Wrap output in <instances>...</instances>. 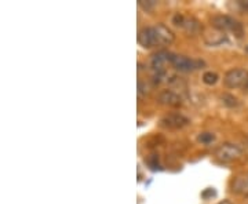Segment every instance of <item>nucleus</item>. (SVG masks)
<instances>
[{
    "instance_id": "1",
    "label": "nucleus",
    "mask_w": 248,
    "mask_h": 204,
    "mask_svg": "<svg viewBox=\"0 0 248 204\" xmlns=\"http://www.w3.org/2000/svg\"><path fill=\"white\" fill-rule=\"evenodd\" d=\"M211 25L217 31H221L223 33L225 32H232L237 37H241V36L244 35V28L241 25V22H239L237 19H234L231 16H225V14L214 16L211 18Z\"/></svg>"
},
{
    "instance_id": "2",
    "label": "nucleus",
    "mask_w": 248,
    "mask_h": 204,
    "mask_svg": "<svg viewBox=\"0 0 248 204\" xmlns=\"http://www.w3.org/2000/svg\"><path fill=\"white\" fill-rule=\"evenodd\" d=\"M214 155H215L217 159L221 160L223 163H231V161H236V160L241 159L243 149L236 143L225 142L214 151Z\"/></svg>"
},
{
    "instance_id": "3",
    "label": "nucleus",
    "mask_w": 248,
    "mask_h": 204,
    "mask_svg": "<svg viewBox=\"0 0 248 204\" xmlns=\"http://www.w3.org/2000/svg\"><path fill=\"white\" fill-rule=\"evenodd\" d=\"M223 83L228 89H240V87H246L248 83V71L246 69H231L226 72Z\"/></svg>"
},
{
    "instance_id": "4",
    "label": "nucleus",
    "mask_w": 248,
    "mask_h": 204,
    "mask_svg": "<svg viewBox=\"0 0 248 204\" xmlns=\"http://www.w3.org/2000/svg\"><path fill=\"white\" fill-rule=\"evenodd\" d=\"M171 65L179 72H192L203 68L205 63L202 60H192V58L184 57V55H174Z\"/></svg>"
},
{
    "instance_id": "5",
    "label": "nucleus",
    "mask_w": 248,
    "mask_h": 204,
    "mask_svg": "<svg viewBox=\"0 0 248 204\" xmlns=\"http://www.w3.org/2000/svg\"><path fill=\"white\" fill-rule=\"evenodd\" d=\"M161 126L170 128V130H178V128H184L190 123V120L186 116L181 115V113H170V115L164 116L161 119Z\"/></svg>"
},
{
    "instance_id": "6",
    "label": "nucleus",
    "mask_w": 248,
    "mask_h": 204,
    "mask_svg": "<svg viewBox=\"0 0 248 204\" xmlns=\"http://www.w3.org/2000/svg\"><path fill=\"white\" fill-rule=\"evenodd\" d=\"M138 43L145 47V48H152L155 46H159L157 37H156V32L153 27L142 28L138 33Z\"/></svg>"
},
{
    "instance_id": "7",
    "label": "nucleus",
    "mask_w": 248,
    "mask_h": 204,
    "mask_svg": "<svg viewBox=\"0 0 248 204\" xmlns=\"http://www.w3.org/2000/svg\"><path fill=\"white\" fill-rule=\"evenodd\" d=\"M157 102L170 108H178L182 105V98L172 90H163L157 95Z\"/></svg>"
},
{
    "instance_id": "8",
    "label": "nucleus",
    "mask_w": 248,
    "mask_h": 204,
    "mask_svg": "<svg viewBox=\"0 0 248 204\" xmlns=\"http://www.w3.org/2000/svg\"><path fill=\"white\" fill-rule=\"evenodd\" d=\"M155 28V32H156V37H157V42L160 45H171L174 40H175V35L172 33V31L167 28L163 24H159Z\"/></svg>"
},
{
    "instance_id": "9",
    "label": "nucleus",
    "mask_w": 248,
    "mask_h": 204,
    "mask_svg": "<svg viewBox=\"0 0 248 204\" xmlns=\"http://www.w3.org/2000/svg\"><path fill=\"white\" fill-rule=\"evenodd\" d=\"M174 58V54L169 53V51H159L153 55L152 58V68H153V72L155 71H166L164 69V65L167 63H171Z\"/></svg>"
},
{
    "instance_id": "10",
    "label": "nucleus",
    "mask_w": 248,
    "mask_h": 204,
    "mask_svg": "<svg viewBox=\"0 0 248 204\" xmlns=\"http://www.w3.org/2000/svg\"><path fill=\"white\" fill-rule=\"evenodd\" d=\"M232 192L240 196H248V173L240 174L232 182Z\"/></svg>"
},
{
    "instance_id": "11",
    "label": "nucleus",
    "mask_w": 248,
    "mask_h": 204,
    "mask_svg": "<svg viewBox=\"0 0 248 204\" xmlns=\"http://www.w3.org/2000/svg\"><path fill=\"white\" fill-rule=\"evenodd\" d=\"M182 29L185 31L187 35L195 36V35H199V33L202 32L203 27H202L200 21H199V19H196L195 17H186L185 24H184Z\"/></svg>"
},
{
    "instance_id": "12",
    "label": "nucleus",
    "mask_w": 248,
    "mask_h": 204,
    "mask_svg": "<svg viewBox=\"0 0 248 204\" xmlns=\"http://www.w3.org/2000/svg\"><path fill=\"white\" fill-rule=\"evenodd\" d=\"M226 42H228V37L221 31H215L213 33L205 35V43L210 46H221Z\"/></svg>"
},
{
    "instance_id": "13",
    "label": "nucleus",
    "mask_w": 248,
    "mask_h": 204,
    "mask_svg": "<svg viewBox=\"0 0 248 204\" xmlns=\"http://www.w3.org/2000/svg\"><path fill=\"white\" fill-rule=\"evenodd\" d=\"M221 99L222 104L228 108H237L240 105L239 99L234 97V95H232V94H223L221 97Z\"/></svg>"
},
{
    "instance_id": "14",
    "label": "nucleus",
    "mask_w": 248,
    "mask_h": 204,
    "mask_svg": "<svg viewBox=\"0 0 248 204\" xmlns=\"http://www.w3.org/2000/svg\"><path fill=\"white\" fill-rule=\"evenodd\" d=\"M218 75L215 73V72L213 71H208V72H205L203 75V81L205 83V84H208V86H214L217 81H218Z\"/></svg>"
},
{
    "instance_id": "15",
    "label": "nucleus",
    "mask_w": 248,
    "mask_h": 204,
    "mask_svg": "<svg viewBox=\"0 0 248 204\" xmlns=\"http://www.w3.org/2000/svg\"><path fill=\"white\" fill-rule=\"evenodd\" d=\"M197 141L203 145H210L215 141V135L213 133H202L197 137Z\"/></svg>"
},
{
    "instance_id": "16",
    "label": "nucleus",
    "mask_w": 248,
    "mask_h": 204,
    "mask_svg": "<svg viewBox=\"0 0 248 204\" xmlns=\"http://www.w3.org/2000/svg\"><path fill=\"white\" fill-rule=\"evenodd\" d=\"M185 18L186 17L184 16V14H179V13H178V14H175V16H174V18H172V22H174L177 27L182 28L184 27V24H185Z\"/></svg>"
},
{
    "instance_id": "17",
    "label": "nucleus",
    "mask_w": 248,
    "mask_h": 204,
    "mask_svg": "<svg viewBox=\"0 0 248 204\" xmlns=\"http://www.w3.org/2000/svg\"><path fill=\"white\" fill-rule=\"evenodd\" d=\"M140 6H141L143 10H146V11H151V10H153V7L156 6V1H153V0H149V1L140 0Z\"/></svg>"
},
{
    "instance_id": "18",
    "label": "nucleus",
    "mask_w": 248,
    "mask_h": 204,
    "mask_svg": "<svg viewBox=\"0 0 248 204\" xmlns=\"http://www.w3.org/2000/svg\"><path fill=\"white\" fill-rule=\"evenodd\" d=\"M138 93H140V95H146V94L149 93L148 86H146V84H143L142 81H140V83H138Z\"/></svg>"
},
{
    "instance_id": "19",
    "label": "nucleus",
    "mask_w": 248,
    "mask_h": 204,
    "mask_svg": "<svg viewBox=\"0 0 248 204\" xmlns=\"http://www.w3.org/2000/svg\"><path fill=\"white\" fill-rule=\"evenodd\" d=\"M202 196H203L204 199H210V197H214V196H215V190H214V189H211V188H207L203 193H202Z\"/></svg>"
},
{
    "instance_id": "20",
    "label": "nucleus",
    "mask_w": 248,
    "mask_h": 204,
    "mask_svg": "<svg viewBox=\"0 0 248 204\" xmlns=\"http://www.w3.org/2000/svg\"><path fill=\"white\" fill-rule=\"evenodd\" d=\"M237 4H239V7L243 10V11H247L248 13V0H239Z\"/></svg>"
},
{
    "instance_id": "21",
    "label": "nucleus",
    "mask_w": 248,
    "mask_h": 204,
    "mask_svg": "<svg viewBox=\"0 0 248 204\" xmlns=\"http://www.w3.org/2000/svg\"><path fill=\"white\" fill-rule=\"evenodd\" d=\"M218 204H233V203H231V202H228V200H225V202H221V203H218Z\"/></svg>"
},
{
    "instance_id": "22",
    "label": "nucleus",
    "mask_w": 248,
    "mask_h": 204,
    "mask_svg": "<svg viewBox=\"0 0 248 204\" xmlns=\"http://www.w3.org/2000/svg\"><path fill=\"white\" fill-rule=\"evenodd\" d=\"M246 51H247V53H248V46H246Z\"/></svg>"
},
{
    "instance_id": "23",
    "label": "nucleus",
    "mask_w": 248,
    "mask_h": 204,
    "mask_svg": "<svg viewBox=\"0 0 248 204\" xmlns=\"http://www.w3.org/2000/svg\"><path fill=\"white\" fill-rule=\"evenodd\" d=\"M246 87H247V89H248V83H247V86H246Z\"/></svg>"
},
{
    "instance_id": "24",
    "label": "nucleus",
    "mask_w": 248,
    "mask_h": 204,
    "mask_svg": "<svg viewBox=\"0 0 248 204\" xmlns=\"http://www.w3.org/2000/svg\"><path fill=\"white\" fill-rule=\"evenodd\" d=\"M247 143H248V137H247Z\"/></svg>"
}]
</instances>
